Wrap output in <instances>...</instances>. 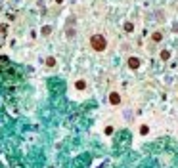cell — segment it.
<instances>
[{
  "label": "cell",
  "instance_id": "277c9868",
  "mask_svg": "<svg viewBox=\"0 0 178 168\" xmlns=\"http://www.w3.org/2000/svg\"><path fill=\"white\" fill-rule=\"evenodd\" d=\"M88 88V82H86V78H77L75 80V90H79V92H84Z\"/></svg>",
  "mask_w": 178,
  "mask_h": 168
},
{
  "label": "cell",
  "instance_id": "9c48e42d",
  "mask_svg": "<svg viewBox=\"0 0 178 168\" xmlns=\"http://www.w3.org/2000/svg\"><path fill=\"white\" fill-rule=\"evenodd\" d=\"M140 134H142V136H148V134H149V126L142 124V126H140Z\"/></svg>",
  "mask_w": 178,
  "mask_h": 168
},
{
  "label": "cell",
  "instance_id": "8992f818",
  "mask_svg": "<svg viewBox=\"0 0 178 168\" xmlns=\"http://www.w3.org/2000/svg\"><path fill=\"white\" fill-rule=\"evenodd\" d=\"M44 65H46L48 69H54V67L58 65V61H56V57H54V55H48V57L44 59Z\"/></svg>",
  "mask_w": 178,
  "mask_h": 168
},
{
  "label": "cell",
  "instance_id": "30bf717a",
  "mask_svg": "<svg viewBox=\"0 0 178 168\" xmlns=\"http://www.w3.org/2000/svg\"><path fill=\"white\" fill-rule=\"evenodd\" d=\"M52 33V27L50 25H46V27H42V37H48V34Z\"/></svg>",
  "mask_w": 178,
  "mask_h": 168
},
{
  "label": "cell",
  "instance_id": "ba28073f",
  "mask_svg": "<svg viewBox=\"0 0 178 168\" xmlns=\"http://www.w3.org/2000/svg\"><path fill=\"white\" fill-rule=\"evenodd\" d=\"M159 57H161V61H169V59H171V52H169V50H163L159 54Z\"/></svg>",
  "mask_w": 178,
  "mask_h": 168
},
{
  "label": "cell",
  "instance_id": "6da1fadb",
  "mask_svg": "<svg viewBox=\"0 0 178 168\" xmlns=\"http://www.w3.org/2000/svg\"><path fill=\"white\" fill-rule=\"evenodd\" d=\"M107 37L103 33H94L90 38H88V46H90V50L94 52V54H103V52L107 50Z\"/></svg>",
  "mask_w": 178,
  "mask_h": 168
},
{
  "label": "cell",
  "instance_id": "7a4b0ae2",
  "mask_svg": "<svg viewBox=\"0 0 178 168\" xmlns=\"http://www.w3.org/2000/svg\"><path fill=\"white\" fill-rule=\"evenodd\" d=\"M109 105H113V107H119V105H123V95L119 94V92H109Z\"/></svg>",
  "mask_w": 178,
  "mask_h": 168
},
{
  "label": "cell",
  "instance_id": "52a82bcc",
  "mask_svg": "<svg viewBox=\"0 0 178 168\" xmlns=\"http://www.w3.org/2000/svg\"><path fill=\"white\" fill-rule=\"evenodd\" d=\"M123 29H124V33H134V23L132 21H124V25H123Z\"/></svg>",
  "mask_w": 178,
  "mask_h": 168
},
{
  "label": "cell",
  "instance_id": "5b68a950",
  "mask_svg": "<svg viewBox=\"0 0 178 168\" xmlns=\"http://www.w3.org/2000/svg\"><path fill=\"white\" fill-rule=\"evenodd\" d=\"M161 40H163V31H161V29L153 31V33H151V42L153 44H159Z\"/></svg>",
  "mask_w": 178,
  "mask_h": 168
},
{
  "label": "cell",
  "instance_id": "8fae6325",
  "mask_svg": "<svg viewBox=\"0 0 178 168\" xmlns=\"http://www.w3.org/2000/svg\"><path fill=\"white\" fill-rule=\"evenodd\" d=\"M103 134H106V136H111L113 134V126H106V128H103Z\"/></svg>",
  "mask_w": 178,
  "mask_h": 168
},
{
  "label": "cell",
  "instance_id": "3957f363",
  "mask_svg": "<svg viewBox=\"0 0 178 168\" xmlns=\"http://www.w3.org/2000/svg\"><path fill=\"white\" fill-rule=\"evenodd\" d=\"M127 65H128V69L138 71V69H140V65H142V59H140V57H136V55H130V57L127 59Z\"/></svg>",
  "mask_w": 178,
  "mask_h": 168
}]
</instances>
